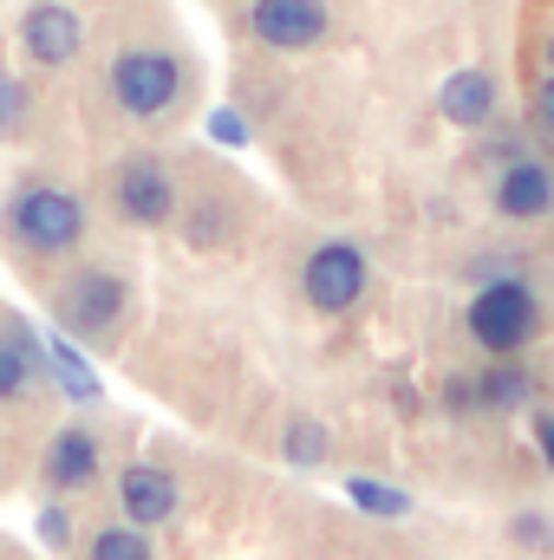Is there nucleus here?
I'll return each instance as SVG.
<instances>
[{"label": "nucleus", "mask_w": 554, "mask_h": 560, "mask_svg": "<svg viewBox=\"0 0 554 560\" xmlns=\"http://www.w3.org/2000/svg\"><path fill=\"white\" fill-rule=\"evenodd\" d=\"M529 398V378L522 372H496L489 378V405H522Z\"/></svg>", "instance_id": "nucleus-19"}, {"label": "nucleus", "mask_w": 554, "mask_h": 560, "mask_svg": "<svg viewBox=\"0 0 554 560\" xmlns=\"http://www.w3.org/2000/svg\"><path fill=\"white\" fill-rule=\"evenodd\" d=\"M542 456H549V469H554V418H542Z\"/></svg>", "instance_id": "nucleus-23"}, {"label": "nucleus", "mask_w": 554, "mask_h": 560, "mask_svg": "<svg viewBox=\"0 0 554 560\" xmlns=\"http://www.w3.org/2000/svg\"><path fill=\"white\" fill-rule=\"evenodd\" d=\"M437 105H443V118L450 125H463V131H476V125H489V112H496V79L489 72H450L443 79V92H437Z\"/></svg>", "instance_id": "nucleus-11"}, {"label": "nucleus", "mask_w": 554, "mask_h": 560, "mask_svg": "<svg viewBox=\"0 0 554 560\" xmlns=\"http://www.w3.org/2000/svg\"><path fill=\"white\" fill-rule=\"evenodd\" d=\"M118 313H125V280L105 268H85L59 287V319L72 332H105V326H118Z\"/></svg>", "instance_id": "nucleus-7"}, {"label": "nucleus", "mask_w": 554, "mask_h": 560, "mask_svg": "<svg viewBox=\"0 0 554 560\" xmlns=\"http://www.w3.org/2000/svg\"><path fill=\"white\" fill-rule=\"evenodd\" d=\"M176 92H183V66H176L170 52H157V46H125V52L112 59V98H118L131 118L170 112Z\"/></svg>", "instance_id": "nucleus-1"}, {"label": "nucleus", "mask_w": 554, "mask_h": 560, "mask_svg": "<svg viewBox=\"0 0 554 560\" xmlns=\"http://www.w3.org/2000/svg\"><path fill=\"white\" fill-rule=\"evenodd\" d=\"M470 332H476V346L496 352V359L522 352V346L535 339V293H529L522 280H496V287H483V293L470 300Z\"/></svg>", "instance_id": "nucleus-2"}, {"label": "nucleus", "mask_w": 554, "mask_h": 560, "mask_svg": "<svg viewBox=\"0 0 554 560\" xmlns=\"http://www.w3.org/2000/svg\"><path fill=\"white\" fill-rule=\"evenodd\" d=\"M92 476H99V443H92L85 430H59L53 450H46V482H53L59 495H72V489H85Z\"/></svg>", "instance_id": "nucleus-12"}, {"label": "nucleus", "mask_w": 554, "mask_h": 560, "mask_svg": "<svg viewBox=\"0 0 554 560\" xmlns=\"http://www.w3.org/2000/svg\"><path fill=\"white\" fill-rule=\"evenodd\" d=\"M346 495H353L359 509H372V515H412V495H399V489H385V482H366V476H353Z\"/></svg>", "instance_id": "nucleus-15"}, {"label": "nucleus", "mask_w": 554, "mask_h": 560, "mask_svg": "<svg viewBox=\"0 0 554 560\" xmlns=\"http://www.w3.org/2000/svg\"><path fill=\"white\" fill-rule=\"evenodd\" d=\"M287 456H293V463H320V456H326V430H320V423H293V430H287Z\"/></svg>", "instance_id": "nucleus-17"}, {"label": "nucleus", "mask_w": 554, "mask_h": 560, "mask_svg": "<svg viewBox=\"0 0 554 560\" xmlns=\"http://www.w3.org/2000/svg\"><path fill=\"white\" fill-rule=\"evenodd\" d=\"M118 502H125L131 528H157V522L176 515V476L170 469H150V463H131L118 476Z\"/></svg>", "instance_id": "nucleus-9"}, {"label": "nucleus", "mask_w": 554, "mask_h": 560, "mask_svg": "<svg viewBox=\"0 0 554 560\" xmlns=\"http://www.w3.org/2000/svg\"><path fill=\"white\" fill-rule=\"evenodd\" d=\"M496 202H503V215H516V222L549 215V209H554V170H549V163H535V156H516V163L503 170Z\"/></svg>", "instance_id": "nucleus-10"}, {"label": "nucleus", "mask_w": 554, "mask_h": 560, "mask_svg": "<svg viewBox=\"0 0 554 560\" xmlns=\"http://www.w3.org/2000/svg\"><path fill=\"white\" fill-rule=\"evenodd\" d=\"M20 46H26L33 66H66V59H79V46H85V20H79L72 7H59V0H33V7L20 13Z\"/></svg>", "instance_id": "nucleus-6"}, {"label": "nucleus", "mask_w": 554, "mask_h": 560, "mask_svg": "<svg viewBox=\"0 0 554 560\" xmlns=\"http://www.w3.org/2000/svg\"><path fill=\"white\" fill-rule=\"evenodd\" d=\"M39 535L59 548V541H66V515H59V509H46V515H39Z\"/></svg>", "instance_id": "nucleus-21"}, {"label": "nucleus", "mask_w": 554, "mask_h": 560, "mask_svg": "<svg viewBox=\"0 0 554 560\" xmlns=\"http://www.w3.org/2000/svg\"><path fill=\"white\" fill-rule=\"evenodd\" d=\"M249 33L275 52H307L326 39V0H255Z\"/></svg>", "instance_id": "nucleus-5"}, {"label": "nucleus", "mask_w": 554, "mask_h": 560, "mask_svg": "<svg viewBox=\"0 0 554 560\" xmlns=\"http://www.w3.org/2000/svg\"><path fill=\"white\" fill-rule=\"evenodd\" d=\"M92 560H150V541H143V528H105L92 541Z\"/></svg>", "instance_id": "nucleus-16"}, {"label": "nucleus", "mask_w": 554, "mask_h": 560, "mask_svg": "<svg viewBox=\"0 0 554 560\" xmlns=\"http://www.w3.org/2000/svg\"><path fill=\"white\" fill-rule=\"evenodd\" d=\"M20 112H26V85H20V79H7V72H0V138H7V131H13V125H20Z\"/></svg>", "instance_id": "nucleus-18"}, {"label": "nucleus", "mask_w": 554, "mask_h": 560, "mask_svg": "<svg viewBox=\"0 0 554 560\" xmlns=\"http://www.w3.org/2000/svg\"><path fill=\"white\" fill-rule=\"evenodd\" d=\"M118 209L143 222V229H157V222H170L176 215V183H170V170L157 163V156H131L125 170H118Z\"/></svg>", "instance_id": "nucleus-8"}, {"label": "nucleus", "mask_w": 554, "mask_h": 560, "mask_svg": "<svg viewBox=\"0 0 554 560\" xmlns=\"http://www.w3.org/2000/svg\"><path fill=\"white\" fill-rule=\"evenodd\" d=\"M46 359H53V372H59V392H66V398L99 405V378H92V365H85L66 339H53V346H46Z\"/></svg>", "instance_id": "nucleus-14"}, {"label": "nucleus", "mask_w": 554, "mask_h": 560, "mask_svg": "<svg viewBox=\"0 0 554 560\" xmlns=\"http://www.w3.org/2000/svg\"><path fill=\"white\" fill-rule=\"evenodd\" d=\"M300 287H307V300H313L320 313H346V306L366 293V255H359L353 242H326V248L307 255Z\"/></svg>", "instance_id": "nucleus-4"}, {"label": "nucleus", "mask_w": 554, "mask_h": 560, "mask_svg": "<svg viewBox=\"0 0 554 560\" xmlns=\"http://www.w3.org/2000/svg\"><path fill=\"white\" fill-rule=\"evenodd\" d=\"M209 131H216L222 143H242V118H235V112H216V118H209Z\"/></svg>", "instance_id": "nucleus-20"}, {"label": "nucleus", "mask_w": 554, "mask_h": 560, "mask_svg": "<svg viewBox=\"0 0 554 560\" xmlns=\"http://www.w3.org/2000/svg\"><path fill=\"white\" fill-rule=\"evenodd\" d=\"M535 118H542V131L554 138V79L542 85V105H535Z\"/></svg>", "instance_id": "nucleus-22"}, {"label": "nucleus", "mask_w": 554, "mask_h": 560, "mask_svg": "<svg viewBox=\"0 0 554 560\" xmlns=\"http://www.w3.org/2000/svg\"><path fill=\"white\" fill-rule=\"evenodd\" d=\"M39 372V339L33 332H7L0 339V398H20Z\"/></svg>", "instance_id": "nucleus-13"}, {"label": "nucleus", "mask_w": 554, "mask_h": 560, "mask_svg": "<svg viewBox=\"0 0 554 560\" xmlns=\"http://www.w3.org/2000/svg\"><path fill=\"white\" fill-rule=\"evenodd\" d=\"M7 222H13V235H20L26 248L59 255V248H72V242L85 235V202L66 196V189H46V183H39V189H20V196H13Z\"/></svg>", "instance_id": "nucleus-3"}]
</instances>
